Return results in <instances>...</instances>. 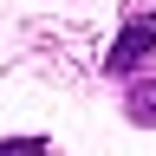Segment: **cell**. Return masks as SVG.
Wrapping results in <instances>:
<instances>
[{"label":"cell","instance_id":"cell-1","mask_svg":"<svg viewBox=\"0 0 156 156\" xmlns=\"http://www.w3.org/2000/svg\"><path fill=\"white\" fill-rule=\"evenodd\" d=\"M150 52H156V13H136L124 33H117V46L104 58V72H136V65H150Z\"/></svg>","mask_w":156,"mask_h":156},{"label":"cell","instance_id":"cell-2","mask_svg":"<svg viewBox=\"0 0 156 156\" xmlns=\"http://www.w3.org/2000/svg\"><path fill=\"white\" fill-rule=\"evenodd\" d=\"M130 117H136V124H150V117H156V78H143V85L130 91Z\"/></svg>","mask_w":156,"mask_h":156},{"label":"cell","instance_id":"cell-3","mask_svg":"<svg viewBox=\"0 0 156 156\" xmlns=\"http://www.w3.org/2000/svg\"><path fill=\"white\" fill-rule=\"evenodd\" d=\"M0 156H52V150L39 143V136H7V143H0Z\"/></svg>","mask_w":156,"mask_h":156}]
</instances>
